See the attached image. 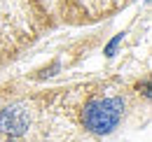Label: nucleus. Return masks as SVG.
Here are the masks:
<instances>
[{
	"instance_id": "nucleus-3",
	"label": "nucleus",
	"mask_w": 152,
	"mask_h": 142,
	"mask_svg": "<svg viewBox=\"0 0 152 142\" xmlns=\"http://www.w3.org/2000/svg\"><path fill=\"white\" fill-rule=\"evenodd\" d=\"M119 42H122V33H119V35H115L113 40L108 42V47H105V56H115L117 47H119Z\"/></svg>"
},
{
	"instance_id": "nucleus-2",
	"label": "nucleus",
	"mask_w": 152,
	"mask_h": 142,
	"mask_svg": "<svg viewBox=\"0 0 152 142\" xmlns=\"http://www.w3.org/2000/svg\"><path fill=\"white\" fill-rule=\"evenodd\" d=\"M33 121V109L28 103H12L5 109H0V133L10 140H19L28 133Z\"/></svg>"
},
{
	"instance_id": "nucleus-1",
	"label": "nucleus",
	"mask_w": 152,
	"mask_h": 142,
	"mask_svg": "<svg viewBox=\"0 0 152 142\" xmlns=\"http://www.w3.org/2000/svg\"><path fill=\"white\" fill-rule=\"evenodd\" d=\"M124 114H126V100L122 96H103L84 103L80 112V121L91 135L103 138L119 128Z\"/></svg>"
},
{
	"instance_id": "nucleus-4",
	"label": "nucleus",
	"mask_w": 152,
	"mask_h": 142,
	"mask_svg": "<svg viewBox=\"0 0 152 142\" xmlns=\"http://www.w3.org/2000/svg\"><path fill=\"white\" fill-rule=\"evenodd\" d=\"M5 142H19V140H5Z\"/></svg>"
}]
</instances>
